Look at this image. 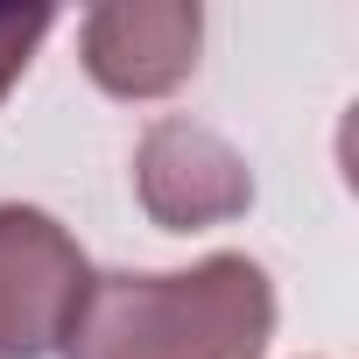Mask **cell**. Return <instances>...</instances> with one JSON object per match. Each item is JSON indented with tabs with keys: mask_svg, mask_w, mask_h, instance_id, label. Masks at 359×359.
Returning a JSON list of instances; mask_svg holds the SVG:
<instances>
[{
	"mask_svg": "<svg viewBox=\"0 0 359 359\" xmlns=\"http://www.w3.org/2000/svg\"><path fill=\"white\" fill-rule=\"evenodd\" d=\"M275 338V282L247 254H205L169 275H92L64 359H261Z\"/></svg>",
	"mask_w": 359,
	"mask_h": 359,
	"instance_id": "cell-1",
	"label": "cell"
},
{
	"mask_svg": "<svg viewBox=\"0 0 359 359\" xmlns=\"http://www.w3.org/2000/svg\"><path fill=\"white\" fill-rule=\"evenodd\" d=\"M85 289H92V268L50 212L0 205V359L57 352Z\"/></svg>",
	"mask_w": 359,
	"mask_h": 359,
	"instance_id": "cell-2",
	"label": "cell"
},
{
	"mask_svg": "<svg viewBox=\"0 0 359 359\" xmlns=\"http://www.w3.org/2000/svg\"><path fill=\"white\" fill-rule=\"evenodd\" d=\"M134 191L148 205L155 226L169 233H198L219 219H240L254 205V176L240 162L233 141H219L212 127L191 120H155L134 148Z\"/></svg>",
	"mask_w": 359,
	"mask_h": 359,
	"instance_id": "cell-3",
	"label": "cell"
},
{
	"mask_svg": "<svg viewBox=\"0 0 359 359\" xmlns=\"http://www.w3.org/2000/svg\"><path fill=\"white\" fill-rule=\"evenodd\" d=\"M78 43H85V71L113 99H162L198 71L205 15L191 0H113V8L85 15Z\"/></svg>",
	"mask_w": 359,
	"mask_h": 359,
	"instance_id": "cell-4",
	"label": "cell"
},
{
	"mask_svg": "<svg viewBox=\"0 0 359 359\" xmlns=\"http://www.w3.org/2000/svg\"><path fill=\"white\" fill-rule=\"evenodd\" d=\"M43 36H50V15H43V8H29V15H0V99H8V85L29 71V57H36Z\"/></svg>",
	"mask_w": 359,
	"mask_h": 359,
	"instance_id": "cell-5",
	"label": "cell"
}]
</instances>
